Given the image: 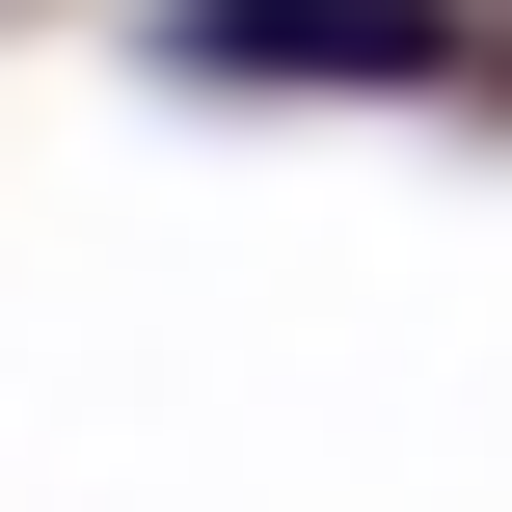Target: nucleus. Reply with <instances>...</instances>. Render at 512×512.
I'll return each mask as SVG.
<instances>
[{
	"label": "nucleus",
	"instance_id": "1",
	"mask_svg": "<svg viewBox=\"0 0 512 512\" xmlns=\"http://www.w3.org/2000/svg\"><path fill=\"white\" fill-rule=\"evenodd\" d=\"M162 54L243 108H378V81H459V0H162Z\"/></svg>",
	"mask_w": 512,
	"mask_h": 512
}]
</instances>
